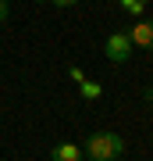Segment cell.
Returning a JSON list of instances; mask_svg holds the SVG:
<instances>
[{
	"label": "cell",
	"mask_w": 153,
	"mask_h": 161,
	"mask_svg": "<svg viewBox=\"0 0 153 161\" xmlns=\"http://www.w3.org/2000/svg\"><path fill=\"white\" fill-rule=\"evenodd\" d=\"M68 75H71V79H75V82H85V72L79 68V64H71V68H68Z\"/></svg>",
	"instance_id": "6"
},
{
	"label": "cell",
	"mask_w": 153,
	"mask_h": 161,
	"mask_svg": "<svg viewBox=\"0 0 153 161\" xmlns=\"http://www.w3.org/2000/svg\"><path fill=\"white\" fill-rule=\"evenodd\" d=\"M39 4H57V7H71V4H79V0H39Z\"/></svg>",
	"instance_id": "7"
},
{
	"label": "cell",
	"mask_w": 153,
	"mask_h": 161,
	"mask_svg": "<svg viewBox=\"0 0 153 161\" xmlns=\"http://www.w3.org/2000/svg\"><path fill=\"white\" fill-rule=\"evenodd\" d=\"M79 97H82V100H100V97H103V86L85 79V82H79Z\"/></svg>",
	"instance_id": "5"
},
{
	"label": "cell",
	"mask_w": 153,
	"mask_h": 161,
	"mask_svg": "<svg viewBox=\"0 0 153 161\" xmlns=\"http://www.w3.org/2000/svg\"><path fill=\"white\" fill-rule=\"evenodd\" d=\"M132 40H128V32H110L107 36V43H103V54L114 61V64H125L128 58H132Z\"/></svg>",
	"instance_id": "2"
},
{
	"label": "cell",
	"mask_w": 153,
	"mask_h": 161,
	"mask_svg": "<svg viewBox=\"0 0 153 161\" xmlns=\"http://www.w3.org/2000/svg\"><path fill=\"white\" fill-rule=\"evenodd\" d=\"M142 97H146V104H150V115H153V90H142Z\"/></svg>",
	"instance_id": "9"
},
{
	"label": "cell",
	"mask_w": 153,
	"mask_h": 161,
	"mask_svg": "<svg viewBox=\"0 0 153 161\" xmlns=\"http://www.w3.org/2000/svg\"><path fill=\"white\" fill-rule=\"evenodd\" d=\"M128 40H132V47L153 50V18H139V22L128 29Z\"/></svg>",
	"instance_id": "3"
},
{
	"label": "cell",
	"mask_w": 153,
	"mask_h": 161,
	"mask_svg": "<svg viewBox=\"0 0 153 161\" xmlns=\"http://www.w3.org/2000/svg\"><path fill=\"white\" fill-rule=\"evenodd\" d=\"M50 161H82V147L79 143H57L50 150Z\"/></svg>",
	"instance_id": "4"
},
{
	"label": "cell",
	"mask_w": 153,
	"mask_h": 161,
	"mask_svg": "<svg viewBox=\"0 0 153 161\" xmlns=\"http://www.w3.org/2000/svg\"><path fill=\"white\" fill-rule=\"evenodd\" d=\"M118 4H121V7H125V11H128V7H132V4H135V0H118Z\"/></svg>",
	"instance_id": "10"
},
{
	"label": "cell",
	"mask_w": 153,
	"mask_h": 161,
	"mask_svg": "<svg viewBox=\"0 0 153 161\" xmlns=\"http://www.w3.org/2000/svg\"><path fill=\"white\" fill-rule=\"evenodd\" d=\"M7 11H11V7H7V0H0V25L7 22Z\"/></svg>",
	"instance_id": "8"
},
{
	"label": "cell",
	"mask_w": 153,
	"mask_h": 161,
	"mask_svg": "<svg viewBox=\"0 0 153 161\" xmlns=\"http://www.w3.org/2000/svg\"><path fill=\"white\" fill-rule=\"evenodd\" d=\"M89 161H118L125 154V140L118 132H93L85 136V150H82Z\"/></svg>",
	"instance_id": "1"
}]
</instances>
